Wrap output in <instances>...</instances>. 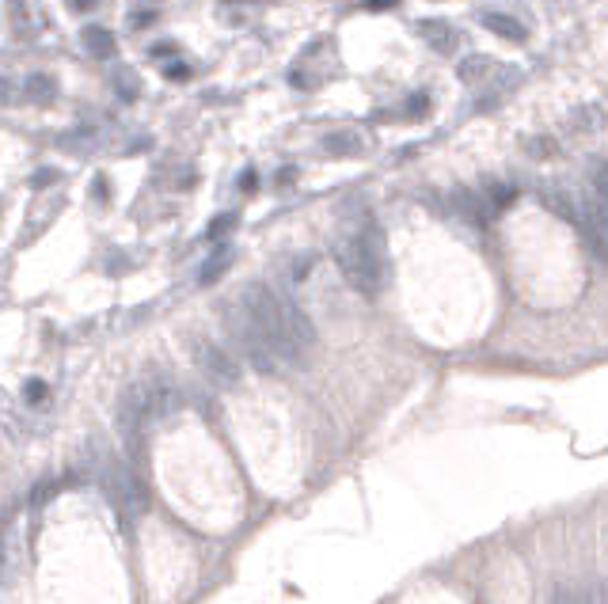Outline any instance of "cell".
<instances>
[{
    "mask_svg": "<svg viewBox=\"0 0 608 604\" xmlns=\"http://www.w3.org/2000/svg\"><path fill=\"white\" fill-rule=\"evenodd\" d=\"M244 308L263 327L266 342L274 346V354L282 365H301L308 350L316 346V327L304 316V308L285 289H270L266 282H251L240 293Z\"/></svg>",
    "mask_w": 608,
    "mask_h": 604,
    "instance_id": "obj_1",
    "label": "cell"
},
{
    "mask_svg": "<svg viewBox=\"0 0 608 604\" xmlns=\"http://www.w3.org/2000/svg\"><path fill=\"white\" fill-rule=\"evenodd\" d=\"M335 263H339L342 282L350 285L358 297L373 301L388 285V244L377 225H361L346 232L335 247Z\"/></svg>",
    "mask_w": 608,
    "mask_h": 604,
    "instance_id": "obj_2",
    "label": "cell"
},
{
    "mask_svg": "<svg viewBox=\"0 0 608 604\" xmlns=\"http://www.w3.org/2000/svg\"><path fill=\"white\" fill-rule=\"evenodd\" d=\"M171 384L164 380H133L130 388L118 399V426L126 437H137L141 426H149L156 418H164L171 411Z\"/></svg>",
    "mask_w": 608,
    "mask_h": 604,
    "instance_id": "obj_3",
    "label": "cell"
},
{
    "mask_svg": "<svg viewBox=\"0 0 608 604\" xmlns=\"http://www.w3.org/2000/svg\"><path fill=\"white\" fill-rule=\"evenodd\" d=\"M225 327H228V339L236 342V350L251 361V369H259V373H274V369H282V361L274 354V346L266 342L263 327L255 323V316L244 308V301L228 304L225 308Z\"/></svg>",
    "mask_w": 608,
    "mask_h": 604,
    "instance_id": "obj_4",
    "label": "cell"
},
{
    "mask_svg": "<svg viewBox=\"0 0 608 604\" xmlns=\"http://www.w3.org/2000/svg\"><path fill=\"white\" fill-rule=\"evenodd\" d=\"M194 361H198L202 377H206L213 388H236V384H240V361L232 358L225 346L198 339L194 342Z\"/></svg>",
    "mask_w": 608,
    "mask_h": 604,
    "instance_id": "obj_5",
    "label": "cell"
},
{
    "mask_svg": "<svg viewBox=\"0 0 608 604\" xmlns=\"http://www.w3.org/2000/svg\"><path fill=\"white\" fill-rule=\"evenodd\" d=\"M445 213H453V217H460L464 225H472V228H487L494 221V206L487 202V194H479V190H472V187L449 190Z\"/></svg>",
    "mask_w": 608,
    "mask_h": 604,
    "instance_id": "obj_6",
    "label": "cell"
},
{
    "mask_svg": "<svg viewBox=\"0 0 608 604\" xmlns=\"http://www.w3.org/2000/svg\"><path fill=\"white\" fill-rule=\"evenodd\" d=\"M418 35L426 38V46H434L437 54H456V46H460V35H456V27L449 19L441 16H426L418 23Z\"/></svg>",
    "mask_w": 608,
    "mask_h": 604,
    "instance_id": "obj_7",
    "label": "cell"
},
{
    "mask_svg": "<svg viewBox=\"0 0 608 604\" xmlns=\"http://www.w3.org/2000/svg\"><path fill=\"white\" fill-rule=\"evenodd\" d=\"M479 23H483L491 35L506 38V42H525V23H517V19L506 16V12H483Z\"/></svg>",
    "mask_w": 608,
    "mask_h": 604,
    "instance_id": "obj_8",
    "label": "cell"
},
{
    "mask_svg": "<svg viewBox=\"0 0 608 604\" xmlns=\"http://www.w3.org/2000/svg\"><path fill=\"white\" fill-rule=\"evenodd\" d=\"M494 73H498V65H494V57H487V54H468L460 65H456V76L468 80V84L483 80V76H494Z\"/></svg>",
    "mask_w": 608,
    "mask_h": 604,
    "instance_id": "obj_9",
    "label": "cell"
},
{
    "mask_svg": "<svg viewBox=\"0 0 608 604\" xmlns=\"http://www.w3.org/2000/svg\"><path fill=\"white\" fill-rule=\"evenodd\" d=\"M228 266H232V247L221 244V247H217V251H213V255L206 259V266L198 270V282H202V285H213L217 278H221V274H225Z\"/></svg>",
    "mask_w": 608,
    "mask_h": 604,
    "instance_id": "obj_10",
    "label": "cell"
},
{
    "mask_svg": "<svg viewBox=\"0 0 608 604\" xmlns=\"http://www.w3.org/2000/svg\"><path fill=\"white\" fill-rule=\"evenodd\" d=\"M84 50L92 57H111L114 54V38L107 27H88L84 31Z\"/></svg>",
    "mask_w": 608,
    "mask_h": 604,
    "instance_id": "obj_11",
    "label": "cell"
},
{
    "mask_svg": "<svg viewBox=\"0 0 608 604\" xmlns=\"http://www.w3.org/2000/svg\"><path fill=\"white\" fill-rule=\"evenodd\" d=\"M589 187H593V198L608 206V160L605 156H593V164H589Z\"/></svg>",
    "mask_w": 608,
    "mask_h": 604,
    "instance_id": "obj_12",
    "label": "cell"
},
{
    "mask_svg": "<svg viewBox=\"0 0 608 604\" xmlns=\"http://www.w3.org/2000/svg\"><path fill=\"white\" fill-rule=\"evenodd\" d=\"M323 149L335 152V156H350V152L361 149V141L354 137V130H335V133H327V137H323Z\"/></svg>",
    "mask_w": 608,
    "mask_h": 604,
    "instance_id": "obj_13",
    "label": "cell"
},
{
    "mask_svg": "<svg viewBox=\"0 0 608 604\" xmlns=\"http://www.w3.org/2000/svg\"><path fill=\"white\" fill-rule=\"evenodd\" d=\"M513 198H517V187H513V183H487V202L494 206V213L510 206Z\"/></svg>",
    "mask_w": 608,
    "mask_h": 604,
    "instance_id": "obj_14",
    "label": "cell"
},
{
    "mask_svg": "<svg viewBox=\"0 0 608 604\" xmlns=\"http://www.w3.org/2000/svg\"><path fill=\"white\" fill-rule=\"evenodd\" d=\"M426 111H430V95H422V92H415L407 103H403V118H426Z\"/></svg>",
    "mask_w": 608,
    "mask_h": 604,
    "instance_id": "obj_15",
    "label": "cell"
},
{
    "mask_svg": "<svg viewBox=\"0 0 608 604\" xmlns=\"http://www.w3.org/2000/svg\"><path fill=\"white\" fill-rule=\"evenodd\" d=\"M232 225H236V217H232V213H225V217H217V221L209 225V240H217V236H225V232H232Z\"/></svg>",
    "mask_w": 608,
    "mask_h": 604,
    "instance_id": "obj_16",
    "label": "cell"
},
{
    "mask_svg": "<svg viewBox=\"0 0 608 604\" xmlns=\"http://www.w3.org/2000/svg\"><path fill=\"white\" fill-rule=\"evenodd\" d=\"M529 152H536V156H551V152H559V145L548 141V137H540V141H529Z\"/></svg>",
    "mask_w": 608,
    "mask_h": 604,
    "instance_id": "obj_17",
    "label": "cell"
},
{
    "mask_svg": "<svg viewBox=\"0 0 608 604\" xmlns=\"http://www.w3.org/2000/svg\"><path fill=\"white\" fill-rule=\"evenodd\" d=\"M27 88H31V92H38L42 99H50V95H54V84H50V80H42V76H35Z\"/></svg>",
    "mask_w": 608,
    "mask_h": 604,
    "instance_id": "obj_18",
    "label": "cell"
},
{
    "mask_svg": "<svg viewBox=\"0 0 608 604\" xmlns=\"http://www.w3.org/2000/svg\"><path fill=\"white\" fill-rule=\"evenodd\" d=\"M164 76H168V80H187L190 69H187V65H183V61H171L168 69H164Z\"/></svg>",
    "mask_w": 608,
    "mask_h": 604,
    "instance_id": "obj_19",
    "label": "cell"
},
{
    "mask_svg": "<svg viewBox=\"0 0 608 604\" xmlns=\"http://www.w3.org/2000/svg\"><path fill=\"white\" fill-rule=\"evenodd\" d=\"M255 187H259V175H255V171H244V175H240V190L255 194Z\"/></svg>",
    "mask_w": 608,
    "mask_h": 604,
    "instance_id": "obj_20",
    "label": "cell"
},
{
    "mask_svg": "<svg viewBox=\"0 0 608 604\" xmlns=\"http://www.w3.org/2000/svg\"><path fill=\"white\" fill-rule=\"evenodd\" d=\"M373 12H388V8H396V0H365Z\"/></svg>",
    "mask_w": 608,
    "mask_h": 604,
    "instance_id": "obj_21",
    "label": "cell"
},
{
    "mask_svg": "<svg viewBox=\"0 0 608 604\" xmlns=\"http://www.w3.org/2000/svg\"><path fill=\"white\" fill-rule=\"evenodd\" d=\"M69 8L73 12H88V8H95V0H69Z\"/></svg>",
    "mask_w": 608,
    "mask_h": 604,
    "instance_id": "obj_22",
    "label": "cell"
},
{
    "mask_svg": "<svg viewBox=\"0 0 608 604\" xmlns=\"http://www.w3.org/2000/svg\"><path fill=\"white\" fill-rule=\"evenodd\" d=\"M27 399H42V384H38V380L27 384Z\"/></svg>",
    "mask_w": 608,
    "mask_h": 604,
    "instance_id": "obj_23",
    "label": "cell"
}]
</instances>
